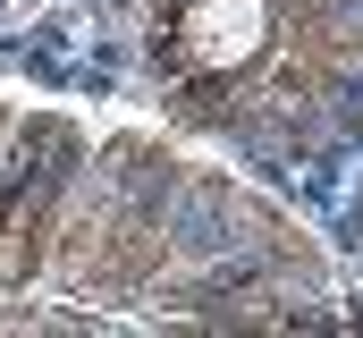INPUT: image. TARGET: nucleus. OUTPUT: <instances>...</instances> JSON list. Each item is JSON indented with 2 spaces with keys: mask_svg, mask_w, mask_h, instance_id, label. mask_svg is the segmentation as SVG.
Masks as SVG:
<instances>
[{
  "mask_svg": "<svg viewBox=\"0 0 363 338\" xmlns=\"http://www.w3.org/2000/svg\"><path fill=\"white\" fill-rule=\"evenodd\" d=\"M186 60H203V68L254 60V0H203L186 17Z\"/></svg>",
  "mask_w": 363,
  "mask_h": 338,
  "instance_id": "1",
  "label": "nucleus"
}]
</instances>
